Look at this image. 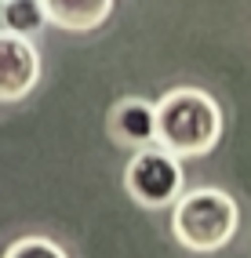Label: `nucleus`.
Returning a JSON list of instances; mask_svg holds the SVG:
<instances>
[{
  "instance_id": "5",
  "label": "nucleus",
  "mask_w": 251,
  "mask_h": 258,
  "mask_svg": "<svg viewBox=\"0 0 251 258\" xmlns=\"http://www.w3.org/2000/svg\"><path fill=\"white\" fill-rule=\"evenodd\" d=\"M109 139L128 149L157 146V106L146 98H120L109 109Z\"/></svg>"
},
{
  "instance_id": "9",
  "label": "nucleus",
  "mask_w": 251,
  "mask_h": 258,
  "mask_svg": "<svg viewBox=\"0 0 251 258\" xmlns=\"http://www.w3.org/2000/svg\"><path fill=\"white\" fill-rule=\"evenodd\" d=\"M0 4H4V0H0Z\"/></svg>"
},
{
  "instance_id": "1",
  "label": "nucleus",
  "mask_w": 251,
  "mask_h": 258,
  "mask_svg": "<svg viewBox=\"0 0 251 258\" xmlns=\"http://www.w3.org/2000/svg\"><path fill=\"white\" fill-rule=\"evenodd\" d=\"M222 139V109L200 88H175L157 102V146L175 157H204Z\"/></svg>"
},
{
  "instance_id": "2",
  "label": "nucleus",
  "mask_w": 251,
  "mask_h": 258,
  "mask_svg": "<svg viewBox=\"0 0 251 258\" xmlns=\"http://www.w3.org/2000/svg\"><path fill=\"white\" fill-rule=\"evenodd\" d=\"M240 226V211L237 200H233L226 189H193V193H182L171 204V233L186 251L197 254H211L222 251Z\"/></svg>"
},
{
  "instance_id": "7",
  "label": "nucleus",
  "mask_w": 251,
  "mask_h": 258,
  "mask_svg": "<svg viewBox=\"0 0 251 258\" xmlns=\"http://www.w3.org/2000/svg\"><path fill=\"white\" fill-rule=\"evenodd\" d=\"M0 22L8 33H19V37H33L47 26V15L40 0H4L0 4Z\"/></svg>"
},
{
  "instance_id": "3",
  "label": "nucleus",
  "mask_w": 251,
  "mask_h": 258,
  "mask_svg": "<svg viewBox=\"0 0 251 258\" xmlns=\"http://www.w3.org/2000/svg\"><path fill=\"white\" fill-rule=\"evenodd\" d=\"M124 185L131 200L142 208H167L182 197V164L164 146L135 149V157L124 171Z\"/></svg>"
},
{
  "instance_id": "8",
  "label": "nucleus",
  "mask_w": 251,
  "mask_h": 258,
  "mask_svg": "<svg viewBox=\"0 0 251 258\" xmlns=\"http://www.w3.org/2000/svg\"><path fill=\"white\" fill-rule=\"evenodd\" d=\"M4 258H70V254L47 236H22L4 251Z\"/></svg>"
},
{
  "instance_id": "4",
  "label": "nucleus",
  "mask_w": 251,
  "mask_h": 258,
  "mask_svg": "<svg viewBox=\"0 0 251 258\" xmlns=\"http://www.w3.org/2000/svg\"><path fill=\"white\" fill-rule=\"evenodd\" d=\"M40 80V55L29 37L0 29V102L26 98Z\"/></svg>"
},
{
  "instance_id": "6",
  "label": "nucleus",
  "mask_w": 251,
  "mask_h": 258,
  "mask_svg": "<svg viewBox=\"0 0 251 258\" xmlns=\"http://www.w3.org/2000/svg\"><path fill=\"white\" fill-rule=\"evenodd\" d=\"M40 4L47 22L66 33H91L113 11V0H40Z\"/></svg>"
}]
</instances>
